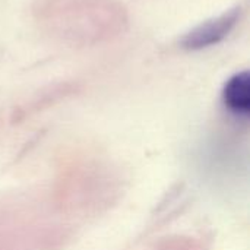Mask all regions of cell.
Segmentation results:
<instances>
[{"mask_svg":"<svg viewBox=\"0 0 250 250\" xmlns=\"http://www.w3.org/2000/svg\"><path fill=\"white\" fill-rule=\"evenodd\" d=\"M236 22H237V10H233L217 19L199 25L182 40V44L185 48L189 50H201L218 44L231 32Z\"/></svg>","mask_w":250,"mask_h":250,"instance_id":"obj_1","label":"cell"},{"mask_svg":"<svg viewBox=\"0 0 250 250\" xmlns=\"http://www.w3.org/2000/svg\"><path fill=\"white\" fill-rule=\"evenodd\" d=\"M226 108L236 116H248L250 111V78L248 72L231 76L223 89Z\"/></svg>","mask_w":250,"mask_h":250,"instance_id":"obj_2","label":"cell"}]
</instances>
